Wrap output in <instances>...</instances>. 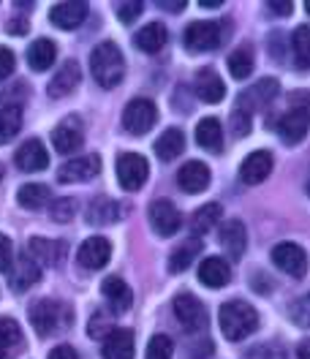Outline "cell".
Here are the masks:
<instances>
[{"instance_id":"obj_13","label":"cell","mask_w":310,"mask_h":359,"mask_svg":"<svg viewBox=\"0 0 310 359\" xmlns=\"http://www.w3.org/2000/svg\"><path fill=\"white\" fill-rule=\"evenodd\" d=\"M101 172V158L95 156H76L66 161L60 169H58V180L60 182H85V180H93Z\"/></svg>"},{"instance_id":"obj_43","label":"cell","mask_w":310,"mask_h":359,"mask_svg":"<svg viewBox=\"0 0 310 359\" xmlns=\"http://www.w3.org/2000/svg\"><path fill=\"white\" fill-rule=\"evenodd\" d=\"M144 11V6L139 3V0H131V3H120L117 6V17H120V22L131 25L133 20H139V14Z\"/></svg>"},{"instance_id":"obj_45","label":"cell","mask_w":310,"mask_h":359,"mask_svg":"<svg viewBox=\"0 0 310 359\" xmlns=\"http://www.w3.org/2000/svg\"><path fill=\"white\" fill-rule=\"evenodd\" d=\"M11 253H14V248H11V240H8L6 234H0V272H11V267H14V262H11Z\"/></svg>"},{"instance_id":"obj_28","label":"cell","mask_w":310,"mask_h":359,"mask_svg":"<svg viewBox=\"0 0 310 359\" xmlns=\"http://www.w3.org/2000/svg\"><path fill=\"white\" fill-rule=\"evenodd\" d=\"M245 243H248V234H245V224L243 221H226L221 229V245L226 248V253L231 259H240L245 253Z\"/></svg>"},{"instance_id":"obj_29","label":"cell","mask_w":310,"mask_h":359,"mask_svg":"<svg viewBox=\"0 0 310 359\" xmlns=\"http://www.w3.org/2000/svg\"><path fill=\"white\" fill-rule=\"evenodd\" d=\"M196 142H199V147L210 150V153H221L223 150L221 120H215V117H204V120H199V126H196Z\"/></svg>"},{"instance_id":"obj_47","label":"cell","mask_w":310,"mask_h":359,"mask_svg":"<svg viewBox=\"0 0 310 359\" xmlns=\"http://www.w3.org/2000/svg\"><path fill=\"white\" fill-rule=\"evenodd\" d=\"M14 66H17V57H14V52H11V49H6V46H0V79L11 76Z\"/></svg>"},{"instance_id":"obj_23","label":"cell","mask_w":310,"mask_h":359,"mask_svg":"<svg viewBox=\"0 0 310 359\" xmlns=\"http://www.w3.org/2000/svg\"><path fill=\"white\" fill-rule=\"evenodd\" d=\"M194 90L204 104H221L223 95H226V85L223 79L213 71V68H201L194 79Z\"/></svg>"},{"instance_id":"obj_7","label":"cell","mask_w":310,"mask_h":359,"mask_svg":"<svg viewBox=\"0 0 310 359\" xmlns=\"http://www.w3.org/2000/svg\"><path fill=\"white\" fill-rule=\"evenodd\" d=\"M278 82L275 79H259L253 88L243 90L240 95H237V104H234V109H243L245 114H250L253 117V112H259V109H264V107H269L272 101H275V95H278Z\"/></svg>"},{"instance_id":"obj_51","label":"cell","mask_w":310,"mask_h":359,"mask_svg":"<svg viewBox=\"0 0 310 359\" xmlns=\"http://www.w3.org/2000/svg\"><path fill=\"white\" fill-rule=\"evenodd\" d=\"M158 6H161L163 11H175V14H177V11L185 8V0H163V3H158Z\"/></svg>"},{"instance_id":"obj_42","label":"cell","mask_w":310,"mask_h":359,"mask_svg":"<svg viewBox=\"0 0 310 359\" xmlns=\"http://www.w3.org/2000/svg\"><path fill=\"white\" fill-rule=\"evenodd\" d=\"M243 359H286V351L281 346H272V343H262V346H253L243 354Z\"/></svg>"},{"instance_id":"obj_21","label":"cell","mask_w":310,"mask_h":359,"mask_svg":"<svg viewBox=\"0 0 310 359\" xmlns=\"http://www.w3.org/2000/svg\"><path fill=\"white\" fill-rule=\"evenodd\" d=\"M177 185L185 194H201L210 185V169L201 161H188L177 172Z\"/></svg>"},{"instance_id":"obj_41","label":"cell","mask_w":310,"mask_h":359,"mask_svg":"<svg viewBox=\"0 0 310 359\" xmlns=\"http://www.w3.org/2000/svg\"><path fill=\"white\" fill-rule=\"evenodd\" d=\"M288 316H291L294 324L310 330V294H302L299 299H294L291 308H288Z\"/></svg>"},{"instance_id":"obj_49","label":"cell","mask_w":310,"mask_h":359,"mask_svg":"<svg viewBox=\"0 0 310 359\" xmlns=\"http://www.w3.org/2000/svg\"><path fill=\"white\" fill-rule=\"evenodd\" d=\"M267 8H269L272 14H278V17H288V14L294 11V6H291L288 0H269Z\"/></svg>"},{"instance_id":"obj_55","label":"cell","mask_w":310,"mask_h":359,"mask_svg":"<svg viewBox=\"0 0 310 359\" xmlns=\"http://www.w3.org/2000/svg\"><path fill=\"white\" fill-rule=\"evenodd\" d=\"M0 359H6V354H3V351H0Z\"/></svg>"},{"instance_id":"obj_46","label":"cell","mask_w":310,"mask_h":359,"mask_svg":"<svg viewBox=\"0 0 310 359\" xmlns=\"http://www.w3.org/2000/svg\"><path fill=\"white\" fill-rule=\"evenodd\" d=\"M112 330H114V327H112L109 324V318H107V316H93V318H90V337H101V335H109Z\"/></svg>"},{"instance_id":"obj_1","label":"cell","mask_w":310,"mask_h":359,"mask_svg":"<svg viewBox=\"0 0 310 359\" xmlns=\"http://www.w3.org/2000/svg\"><path fill=\"white\" fill-rule=\"evenodd\" d=\"M90 71H93V79L104 90L117 88L126 76V57L120 46L114 41H101L90 52Z\"/></svg>"},{"instance_id":"obj_54","label":"cell","mask_w":310,"mask_h":359,"mask_svg":"<svg viewBox=\"0 0 310 359\" xmlns=\"http://www.w3.org/2000/svg\"><path fill=\"white\" fill-rule=\"evenodd\" d=\"M305 8H308V14H310V0H308V6H305Z\"/></svg>"},{"instance_id":"obj_22","label":"cell","mask_w":310,"mask_h":359,"mask_svg":"<svg viewBox=\"0 0 310 359\" xmlns=\"http://www.w3.org/2000/svg\"><path fill=\"white\" fill-rule=\"evenodd\" d=\"M79 79H82V68L76 60H66L63 66L58 68V74L52 76V82H49V98H66L71 90L79 85Z\"/></svg>"},{"instance_id":"obj_8","label":"cell","mask_w":310,"mask_h":359,"mask_svg":"<svg viewBox=\"0 0 310 359\" xmlns=\"http://www.w3.org/2000/svg\"><path fill=\"white\" fill-rule=\"evenodd\" d=\"M172 308H175L177 321L185 327V332H201V330H207V311H204V305H201L194 294H177L175 302H172Z\"/></svg>"},{"instance_id":"obj_40","label":"cell","mask_w":310,"mask_h":359,"mask_svg":"<svg viewBox=\"0 0 310 359\" xmlns=\"http://www.w3.org/2000/svg\"><path fill=\"white\" fill-rule=\"evenodd\" d=\"M172 351H175L172 337L153 335L150 337V343H147V354H144V359H172Z\"/></svg>"},{"instance_id":"obj_37","label":"cell","mask_w":310,"mask_h":359,"mask_svg":"<svg viewBox=\"0 0 310 359\" xmlns=\"http://www.w3.org/2000/svg\"><path fill=\"white\" fill-rule=\"evenodd\" d=\"M22 346V330L14 318L0 316V351H14Z\"/></svg>"},{"instance_id":"obj_16","label":"cell","mask_w":310,"mask_h":359,"mask_svg":"<svg viewBox=\"0 0 310 359\" xmlns=\"http://www.w3.org/2000/svg\"><path fill=\"white\" fill-rule=\"evenodd\" d=\"M272 166H275L272 153H269V150H256V153H250V156L243 161L240 177H243L245 185H259V182H264V180L269 177Z\"/></svg>"},{"instance_id":"obj_14","label":"cell","mask_w":310,"mask_h":359,"mask_svg":"<svg viewBox=\"0 0 310 359\" xmlns=\"http://www.w3.org/2000/svg\"><path fill=\"white\" fill-rule=\"evenodd\" d=\"M112 259V243L107 237H90L76 250V262L85 269H101L107 267Z\"/></svg>"},{"instance_id":"obj_5","label":"cell","mask_w":310,"mask_h":359,"mask_svg":"<svg viewBox=\"0 0 310 359\" xmlns=\"http://www.w3.org/2000/svg\"><path fill=\"white\" fill-rule=\"evenodd\" d=\"M82 142H85V126H82V120H79L76 114L63 117V120L55 126V131H52V144H55V150H58L60 156L76 153V150L82 147Z\"/></svg>"},{"instance_id":"obj_9","label":"cell","mask_w":310,"mask_h":359,"mask_svg":"<svg viewBox=\"0 0 310 359\" xmlns=\"http://www.w3.org/2000/svg\"><path fill=\"white\" fill-rule=\"evenodd\" d=\"M310 131V109L308 107H288L278 120V134L286 144H299Z\"/></svg>"},{"instance_id":"obj_33","label":"cell","mask_w":310,"mask_h":359,"mask_svg":"<svg viewBox=\"0 0 310 359\" xmlns=\"http://www.w3.org/2000/svg\"><path fill=\"white\" fill-rule=\"evenodd\" d=\"M49 199H52V194L41 182H25L22 188L17 191V202L25 210H41V207L49 204Z\"/></svg>"},{"instance_id":"obj_50","label":"cell","mask_w":310,"mask_h":359,"mask_svg":"<svg viewBox=\"0 0 310 359\" xmlns=\"http://www.w3.org/2000/svg\"><path fill=\"white\" fill-rule=\"evenodd\" d=\"M6 30L14 33V36H22V33H27V20L25 17H14L11 22L6 25Z\"/></svg>"},{"instance_id":"obj_4","label":"cell","mask_w":310,"mask_h":359,"mask_svg":"<svg viewBox=\"0 0 310 359\" xmlns=\"http://www.w3.org/2000/svg\"><path fill=\"white\" fill-rule=\"evenodd\" d=\"M155 120H158V109L150 98H133L123 109V128L131 136L147 134L155 126Z\"/></svg>"},{"instance_id":"obj_24","label":"cell","mask_w":310,"mask_h":359,"mask_svg":"<svg viewBox=\"0 0 310 359\" xmlns=\"http://www.w3.org/2000/svg\"><path fill=\"white\" fill-rule=\"evenodd\" d=\"M104 359H133V332L114 327L109 335L104 337V348H101Z\"/></svg>"},{"instance_id":"obj_12","label":"cell","mask_w":310,"mask_h":359,"mask_svg":"<svg viewBox=\"0 0 310 359\" xmlns=\"http://www.w3.org/2000/svg\"><path fill=\"white\" fill-rule=\"evenodd\" d=\"M150 226H153L155 234H161V237H172V234H177L180 226H182V215H180V210L175 204L169 202V199H155L150 204Z\"/></svg>"},{"instance_id":"obj_36","label":"cell","mask_w":310,"mask_h":359,"mask_svg":"<svg viewBox=\"0 0 310 359\" xmlns=\"http://www.w3.org/2000/svg\"><path fill=\"white\" fill-rule=\"evenodd\" d=\"M221 221V204H204L199 207L194 215H191V231H194V237H201V234H207V231H213V226Z\"/></svg>"},{"instance_id":"obj_18","label":"cell","mask_w":310,"mask_h":359,"mask_svg":"<svg viewBox=\"0 0 310 359\" xmlns=\"http://www.w3.org/2000/svg\"><path fill=\"white\" fill-rule=\"evenodd\" d=\"M88 3L76 0V3H58L52 11H49V20L52 25H58L60 30H74L88 20Z\"/></svg>"},{"instance_id":"obj_52","label":"cell","mask_w":310,"mask_h":359,"mask_svg":"<svg viewBox=\"0 0 310 359\" xmlns=\"http://www.w3.org/2000/svg\"><path fill=\"white\" fill-rule=\"evenodd\" d=\"M297 357H299V359H310V340H302V343L297 346Z\"/></svg>"},{"instance_id":"obj_2","label":"cell","mask_w":310,"mask_h":359,"mask_svg":"<svg viewBox=\"0 0 310 359\" xmlns=\"http://www.w3.org/2000/svg\"><path fill=\"white\" fill-rule=\"evenodd\" d=\"M218 324H221L223 337L237 343V340H245L259 327V313L243 299H229L218 311Z\"/></svg>"},{"instance_id":"obj_48","label":"cell","mask_w":310,"mask_h":359,"mask_svg":"<svg viewBox=\"0 0 310 359\" xmlns=\"http://www.w3.org/2000/svg\"><path fill=\"white\" fill-rule=\"evenodd\" d=\"M49 359H79V357H76L74 346H68V343H60V346H55V348L49 351Z\"/></svg>"},{"instance_id":"obj_20","label":"cell","mask_w":310,"mask_h":359,"mask_svg":"<svg viewBox=\"0 0 310 359\" xmlns=\"http://www.w3.org/2000/svg\"><path fill=\"white\" fill-rule=\"evenodd\" d=\"M101 294H104V299L109 302V308L114 313H126L133 305V294L128 289V283L123 278H117V275H109L101 283Z\"/></svg>"},{"instance_id":"obj_44","label":"cell","mask_w":310,"mask_h":359,"mask_svg":"<svg viewBox=\"0 0 310 359\" xmlns=\"http://www.w3.org/2000/svg\"><path fill=\"white\" fill-rule=\"evenodd\" d=\"M250 123H253V117L245 114L243 109H234V112H231V128H234V134L237 136L250 134Z\"/></svg>"},{"instance_id":"obj_57","label":"cell","mask_w":310,"mask_h":359,"mask_svg":"<svg viewBox=\"0 0 310 359\" xmlns=\"http://www.w3.org/2000/svg\"><path fill=\"white\" fill-rule=\"evenodd\" d=\"M0 177H3V166H0Z\"/></svg>"},{"instance_id":"obj_11","label":"cell","mask_w":310,"mask_h":359,"mask_svg":"<svg viewBox=\"0 0 310 359\" xmlns=\"http://www.w3.org/2000/svg\"><path fill=\"white\" fill-rule=\"evenodd\" d=\"M272 262L278 264L281 272H286L291 278H302L308 272V253L297 243H278L272 248Z\"/></svg>"},{"instance_id":"obj_39","label":"cell","mask_w":310,"mask_h":359,"mask_svg":"<svg viewBox=\"0 0 310 359\" xmlns=\"http://www.w3.org/2000/svg\"><path fill=\"white\" fill-rule=\"evenodd\" d=\"M49 215H52V221H58V224L74 221V215H76V199H71V196L55 199L52 207H49Z\"/></svg>"},{"instance_id":"obj_35","label":"cell","mask_w":310,"mask_h":359,"mask_svg":"<svg viewBox=\"0 0 310 359\" xmlns=\"http://www.w3.org/2000/svg\"><path fill=\"white\" fill-rule=\"evenodd\" d=\"M22 128V107L20 104H8L0 112V144H8Z\"/></svg>"},{"instance_id":"obj_30","label":"cell","mask_w":310,"mask_h":359,"mask_svg":"<svg viewBox=\"0 0 310 359\" xmlns=\"http://www.w3.org/2000/svg\"><path fill=\"white\" fill-rule=\"evenodd\" d=\"M55 57H58V44L49 41V39H36L33 44L27 46V63H30L33 71H46V68H52Z\"/></svg>"},{"instance_id":"obj_15","label":"cell","mask_w":310,"mask_h":359,"mask_svg":"<svg viewBox=\"0 0 310 359\" xmlns=\"http://www.w3.org/2000/svg\"><path fill=\"white\" fill-rule=\"evenodd\" d=\"M14 163L22 169V172H41L49 166V153H46L44 142L41 139H27L17 147L14 153Z\"/></svg>"},{"instance_id":"obj_38","label":"cell","mask_w":310,"mask_h":359,"mask_svg":"<svg viewBox=\"0 0 310 359\" xmlns=\"http://www.w3.org/2000/svg\"><path fill=\"white\" fill-rule=\"evenodd\" d=\"M229 71H231L234 79H248L250 76V71H253V55H250L248 46H240V49H234L229 55Z\"/></svg>"},{"instance_id":"obj_31","label":"cell","mask_w":310,"mask_h":359,"mask_svg":"<svg viewBox=\"0 0 310 359\" xmlns=\"http://www.w3.org/2000/svg\"><path fill=\"white\" fill-rule=\"evenodd\" d=\"M185 150V134L180 128H166L163 134L155 139V156L161 161H175Z\"/></svg>"},{"instance_id":"obj_6","label":"cell","mask_w":310,"mask_h":359,"mask_svg":"<svg viewBox=\"0 0 310 359\" xmlns=\"http://www.w3.org/2000/svg\"><path fill=\"white\" fill-rule=\"evenodd\" d=\"M150 177V163L139 153H123L117 158V180L126 191H139Z\"/></svg>"},{"instance_id":"obj_56","label":"cell","mask_w":310,"mask_h":359,"mask_svg":"<svg viewBox=\"0 0 310 359\" xmlns=\"http://www.w3.org/2000/svg\"><path fill=\"white\" fill-rule=\"evenodd\" d=\"M308 196H310V180H308Z\"/></svg>"},{"instance_id":"obj_17","label":"cell","mask_w":310,"mask_h":359,"mask_svg":"<svg viewBox=\"0 0 310 359\" xmlns=\"http://www.w3.org/2000/svg\"><path fill=\"white\" fill-rule=\"evenodd\" d=\"M27 256L41 267H58L66 256V245L63 243H52V240H44V237H33L27 243Z\"/></svg>"},{"instance_id":"obj_53","label":"cell","mask_w":310,"mask_h":359,"mask_svg":"<svg viewBox=\"0 0 310 359\" xmlns=\"http://www.w3.org/2000/svg\"><path fill=\"white\" fill-rule=\"evenodd\" d=\"M221 3L223 0H201V6H204V8H218Z\"/></svg>"},{"instance_id":"obj_26","label":"cell","mask_w":310,"mask_h":359,"mask_svg":"<svg viewBox=\"0 0 310 359\" xmlns=\"http://www.w3.org/2000/svg\"><path fill=\"white\" fill-rule=\"evenodd\" d=\"M166 41H169V33H166V25H161V22L144 25V27L133 36V44L139 46L142 52H147V55L161 52V49L166 46Z\"/></svg>"},{"instance_id":"obj_32","label":"cell","mask_w":310,"mask_h":359,"mask_svg":"<svg viewBox=\"0 0 310 359\" xmlns=\"http://www.w3.org/2000/svg\"><path fill=\"white\" fill-rule=\"evenodd\" d=\"M201 253V240L199 237H191V240H185L182 245H177L172 250V256H169V272H185V269L191 267L194 262H196V256Z\"/></svg>"},{"instance_id":"obj_25","label":"cell","mask_w":310,"mask_h":359,"mask_svg":"<svg viewBox=\"0 0 310 359\" xmlns=\"http://www.w3.org/2000/svg\"><path fill=\"white\" fill-rule=\"evenodd\" d=\"M199 280L210 289H223L231 280V267L221 256H210L199 264Z\"/></svg>"},{"instance_id":"obj_27","label":"cell","mask_w":310,"mask_h":359,"mask_svg":"<svg viewBox=\"0 0 310 359\" xmlns=\"http://www.w3.org/2000/svg\"><path fill=\"white\" fill-rule=\"evenodd\" d=\"M88 224L93 226H107V224H114V221H120V215H123V207L117 202H112L107 196H98V199H93L88 204Z\"/></svg>"},{"instance_id":"obj_19","label":"cell","mask_w":310,"mask_h":359,"mask_svg":"<svg viewBox=\"0 0 310 359\" xmlns=\"http://www.w3.org/2000/svg\"><path fill=\"white\" fill-rule=\"evenodd\" d=\"M8 280H11V289L14 292L22 294L41 280V267L25 253V256H20V262H14V267L8 272Z\"/></svg>"},{"instance_id":"obj_34","label":"cell","mask_w":310,"mask_h":359,"mask_svg":"<svg viewBox=\"0 0 310 359\" xmlns=\"http://www.w3.org/2000/svg\"><path fill=\"white\" fill-rule=\"evenodd\" d=\"M291 52L299 71H310V25H299L291 33Z\"/></svg>"},{"instance_id":"obj_10","label":"cell","mask_w":310,"mask_h":359,"mask_svg":"<svg viewBox=\"0 0 310 359\" xmlns=\"http://www.w3.org/2000/svg\"><path fill=\"white\" fill-rule=\"evenodd\" d=\"M188 52H213L221 46V25L218 22H191L185 27Z\"/></svg>"},{"instance_id":"obj_3","label":"cell","mask_w":310,"mask_h":359,"mask_svg":"<svg viewBox=\"0 0 310 359\" xmlns=\"http://www.w3.org/2000/svg\"><path fill=\"white\" fill-rule=\"evenodd\" d=\"M30 324L36 327V332L41 337L55 335V332H66L68 327L74 324V313L66 302L58 299H39L30 308Z\"/></svg>"}]
</instances>
